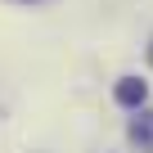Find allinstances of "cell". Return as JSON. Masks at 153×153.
Masks as SVG:
<instances>
[{
    "instance_id": "cell-2",
    "label": "cell",
    "mask_w": 153,
    "mask_h": 153,
    "mask_svg": "<svg viewBox=\"0 0 153 153\" xmlns=\"http://www.w3.org/2000/svg\"><path fill=\"white\" fill-rule=\"evenodd\" d=\"M131 140H140V144H153V113H144L140 122H131Z\"/></svg>"
},
{
    "instance_id": "cell-3",
    "label": "cell",
    "mask_w": 153,
    "mask_h": 153,
    "mask_svg": "<svg viewBox=\"0 0 153 153\" xmlns=\"http://www.w3.org/2000/svg\"><path fill=\"white\" fill-rule=\"evenodd\" d=\"M149 54H153V45H149Z\"/></svg>"
},
{
    "instance_id": "cell-1",
    "label": "cell",
    "mask_w": 153,
    "mask_h": 153,
    "mask_svg": "<svg viewBox=\"0 0 153 153\" xmlns=\"http://www.w3.org/2000/svg\"><path fill=\"white\" fill-rule=\"evenodd\" d=\"M113 95H117V104H126V108H140V104L149 99V86L140 81V76H122Z\"/></svg>"
}]
</instances>
